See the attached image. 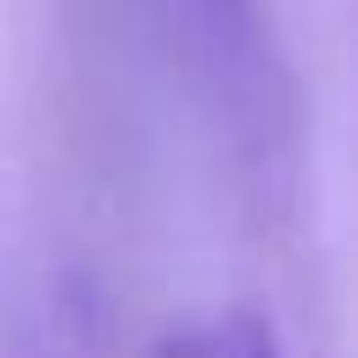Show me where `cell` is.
<instances>
[{"label":"cell","mask_w":358,"mask_h":358,"mask_svg":"<svg viewBox=\"0 0 358 358\" xmlns=\"http://www.w3.org/2000/svg\"><path fill=\"white\" fill-rule=\"evenodd\" d=\"M157 358H280V347L257 313L224 308V313H207V319L168 330L157 341Z\"/></svg>","instance_id":"6da1fadb"}]
</instances>
